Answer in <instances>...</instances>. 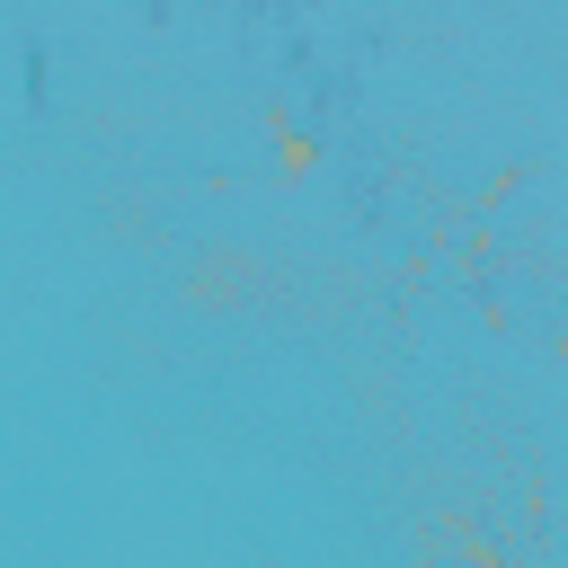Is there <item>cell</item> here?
<instances>
[{
	"label": "cell",
	"mask_w": 568,
	"mask_h": 568,
	"mask_svg": "<svg viewBox=\"0 0 568 568\" xmlns=\"http://www.w3.org/2000/svg\"><path fill=\"white\" fill-rule=\"evenodd\" d=\"M266 133H275V160L302 178V169H311V133H302V124H284V115H266Z\"/></svg>",
	"instance_id": "1"
}]
</instances>
